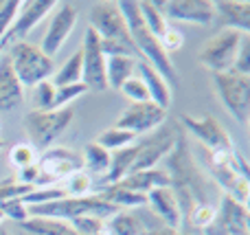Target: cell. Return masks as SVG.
<instances>
[{"label": "cell", "mask_w": 250, "mask_h": 235, "mask_svg": "<svg viewBox=\"0 0 250 235\" xmlns=\"http://www.w3.org/2000/svg\"><path fill=\"white\" fill-rule=\"evenodd\" d=\"M165 174L169 178V189L176 193L182 218L198 205H213L208 200V180L195 165L185 134L176 136L171 152L165 156Z\"/></svg>", "instance_id": "1"}, {"label": "cell", "mask_w": 250, "mask_h": 235, "mask_svg": "<svg viewBox=\"0 0 250 235\" xmlns=\"http://www.w3.org/2000/svg\"><path fill=\"white\" fill-rule=\"evenodd\" d=\"M117 7L125 20V26H127V33L134 44L136 57L147 62V64L169 84V88H173L178 84L176 66H173L171 57L163 51L158 38H154V35L147 31L145 22H143V16H141V9H138V2H134V0H121V2H117Z\"/></svg>", "instance_id": "2"}, {"label": "cell", "mask_w": 250, "mask_h": 235, "mask_svg": "<svg viewBox=\"0 0 250 235\" xmlns=\"http://www.w3.org/2000/svg\"><path fill=\"white\" fill-rule=\"evenodd\" d=\"M31 218H51V220H70L83 218V215H92V218L108 220L117 214V207H112L101 193H90V196L82 198H60V200L46 202V205H33L26 207Z\"/></svg>", "instance_id": "3"}, {"label": "cell", "mask_w": 250, "mask_h": 235, "mask_svg": "<svg viewBox=\"0 0 250 235\" xmlns=\"http://www.w3.org/2000/svg\"><path fill=\"white\" fill-rule=\"evenodd\" d=\"M9 62L16 73L18 82L24 86H38L40 82H46L53 75V60L44 55L42 48L29 42H16L9 48Z\"/></svg>", "instance_id": "4"}, {"label": "cell", "mask_w": 250, "mask_h": 235, "mask_svg": "<svg viewBox=\"0 0 250 235\" xmlns=\"http://www.w3.org/2000/svg\"><path fill=\"white\" fill-rule=\"evenodd\" d=\"M244 35L246 33H242V31L226 29L224 26L220 33H215L204 44L198 60L202 62L204 68H208L213 75L229 73L235 66V60H237V53H239V44H242Z\"/></svg>", "instance_id": "5"}, {"label": "cell", "mask_w": 250, "mask_h": 235, "mask_svg": "<svg viewBox=\"0 0 250 235\" xmlns=\"http://www.w3.org/2000/svg\"><path fill=\"white\" fill-rule=\"evenodd\" d=\"M75 112L73 108H62V110H33L26 114L24 126L31 136V145L33 148H48L57 136L66 132V128L73 123Z\"/></svg>", "instance_id": "6"}, {"label": "cell", "mask_w": 250, "mask_h": 235, "mask_svg": "<svg viewBox=\"0 0 250 235\" xmlns=\"http://www.w3.org/2000/svg\"><path fill=\"white\" fill-rule=\"evenodd\" d=\"M213 84L222 104L239 123H248L250 117V75H239L235 70L213 75Z\"/></svg>", "instance_id": "7"}, {"label": "cell", "mask_w": 250, "mask_h": 235, "mask_svg": "<svg viewBox=\"0 0 250 235\" xmlns=\"http://www.w3.org/2000/svg\"><path fill=\"white\" fill-rule=\"evenodd\" d=\"M40 170V178L35 183V187H48L51 183H62L70 174L83 170L82 156L75 154L68 148H51L40 156V161L35 163Z\"/></svg>", "instance_id": "8"}, {"label": "cell", "mask_w": 250, "mask_h": 235, "mask_svg": "<svg viewBox=\"0 0 250 235\" xmlns=\"http://www.w3.org/2000/svg\"><path fill=\"white\" fill-rule=\"evenodd\" d=\"M176 128L171 126H160L154 132H149V136H145V141H141L138 145V154L134 161L129 174L134 171H145V170H154L169 152H171L173 143H176Z\"/></svg>", "instance_id": "9"}, {"label": "cell", "mask_w": 250, "mask_h": 235, "mask_svg": "<svg viewBox=\"0 0 250 235\" xmlns=\"http://www.w3.org/2000/svg\"><path fill=\"white\" fill-rule=\"evenodd\" d=\"M82 51V64L83 75L82 84L90 90H108V82H105V55L101 53L99 46V35L88 26L83 33V46Z\"/></svg>", "instance_id": "10"}, {"label": "cell", "mask_w": 250, "mask_h": 235, "mask_svg": "<svg viewBox=\"0 0 250 235\" xmlns=\"http://www.w3.org/2000/svg\"><path fill=\"white\" fill-rule=\"evenodd\" d=\"M55 7L57 2H53V0H29V2H22L20 9H18L16 20L11 22L9 31L2 35L0 44L7 46V44L24 42V38L35 29V24H40V20H44Z\"/></svg>", "instance_id": "11"}, {"label": "cell", "mask_w": 250, "mask_h": 235, "mask_svg": "<svg viewBox=\"0 0 250 235\" xmlns=\"http://www.w3.org/2000/svg\"><path fill=\"white\" fill-rule=\"evenodd\" d=\"M90 29L101 40H114V42L127 44V46L134 48L117 2H97L90 11Z\"/></svg>", "instance_id": "12"}, {"label": "cell", "mask_w": 250, "mask_h": 235, "mask_svg": "<svg viewBox=\"0 0 250 235\" xmlns=\"http://www.w3.org/2000/svg\"><path fill=\"white\" fill-rule=\"evenodd\" d=\"M207 235H248V207L235 202L230 196H222L215 207V218L211 227L204 231Z\"/></svg>", "instance_id": "13"}, {"label": "cell", "mask_w": 250, "mask_h": 235, "mask_svg": "<svg viewBox=\"0 0 250 235\" xmlns=\"http://www.w3.org/2000/svg\"><path fill=\"white\" fill-rule=\"evenodd\" d=\"M163 11V16L173 22L185 24H211L215 20V9L211 0H167V2H154Z\"/></svg>", "instance_id": "14"}, {"label": "cell", "mask_w": 250, "mask_h": 235, "mask_svg": "<svg viewBox=\"0 0 250 235\" xmlns=\"http://www.w3.org/2000/svg\"><path fill=\"white\" fill-rule=\"evenodd\" d=\"M57 7L60 9L53 13L51 24H48L42 44H40L42 53L48 55L51 60L60 53V48L64 46V42L68 40L70 31H73L75 24H77V16H79L77 7H75L73 2H62V4H57Z\"/></svg>", "instance_id": "15"}, {"label": "cell", "mask_w": 250, "mask_h": 235, "mask_svg": "<svg viewBox=\"0 0 250 235\" xmlns=\"http://www.w3.org/2000/svg\"><path fill=\"white\" fill-rule=\"evenodd\" d=\"M182 123L185 128L208 150V152H226V150H233V141L226 134V130L222 128V123L215 117L207 114V117H191V114H182Z\"/></svg>", "instance_id": "16"}, {"label": "cell", "mask_w": 250, "mask_h": 235, "mask_svg": "<svg viewBox=\"0 0 250 235\" xmlns=\"http://www.w3.org/2000/svg\"><path fill=\"white\" fill-rule=\"evenodd\" d=\"M167 119V110L160 106L145 101V104H132L127 110L119 117L117 126L121 130H127L132 134H149L156 128H160Z\"/></svg>", "instance_id": "17"}, {"label": "cell", "mask_w": 250, "mask_h": 235, "mask_svg": "<svg viewBox=\"0 0 250 235\" xmlns=\"http://www.w3.org/2000/svg\"><path fill=\"white\" fill-rule=\"evenodd\" d=\"M147 205L151 207L156 215L163 220L165 229H173L178 231L182 224V215H180V207H178L176 193L169 187H158L154 192L147 193Z\"/></svg>", "instance_id": "18"}, {"label": "cell", "mask_w": 250, "mask_h": 235, "mask_svg": "<svg viewBox=\"0 0 250 235\" xmlns=\"http://www.w3.org/2000/svg\"><path fill=\"white\" fill-rule=\"evenodd\" d=\"M24 104V88L18 82L7 55H0V112H11Z\"/></svg>", "instance_id": "19"}, {"label": "cell", "mask_w": 250, "mask_h": 235, "mask_svg": "<svg viewBox=\"0 0 250 235\" xmlns=\"http://www.w3.org/2000/svg\"><path fill=\"white\" fill-rule=\"evenodd\" d=\"M134 75H136V77L145 84L147 95H149L151 104H156V106H160V108L169 110V106H171V88H169V84L165 82V79L160 77V75L156 73L149 64H147V62H143V60L136 62V73H134Z\"/></svg>", "instance_id": "20"}, {"label": "cell", "mask_w": 250, "mask_h": 235, "mask_svg": "<svg viewBox=\"0 0 250 235\" xmlns=\"http://www.w3.org/2000/svg\"><path fill=\"white\" fill-rule=\"evenodd\" d=\"M215 16L222 18L226 29L250 33V2L248 0H217L213 2Z\"/></svg>", "instance_id": "21"}, {"label": "cell", "mask_w": 250, "mask_h": 235, "mask_svg": "<svg viewBox=\"0 0 250 235\" xmlns=\"http://www.w3.org/2000/svg\"><path fill=\"white\" fill-rule=\"evenodd\" d=\"M121 189H127V192H134V193H141V196H147L149 192L158 187H169V178L165 174V170H145V171H134V174H127L123 180H119Z\"/></svg>", "instance_id": "22"}, {"label": "cell", "mask_w": 250, "mask_h": 235, "mask_svg": "<svg viewBox=\"0 0 250 235\" xmlns=\"http://www.w3.org/2000/svg\"><path fill=\"white\" fill-rule=\"evenodd\" d=\"M136 57L119 55V57H105V82L108 88L121 90V86L136 73Z\"/></svg>", "instance_id": "23"}, {"label": "cell", "mask_w": 250, "mask_h": 235, "mask_svg": "<svg viewBox=\"0 0 250 235\" xmlns=\"http://www.w3.org/2000/svg\"><path fill=\"white\" fill-rule=\"evenodd\" d=\"M136 154H138V145H127V148L110 154V167L105 171V176L101 178V183L114 185L119 180H123L129 174V170H132L134 161H136Z\"/></svg>", "instance_id": "24"}, {"label": "cell", "mask_w": 250, "mask_h": 235, "mask_svg": "<svg viewBox=\"0 0 250 235\" xmlns=\"http://www.w3.org/2000/svg\"><path fill=\"white\" fill-rule=\"evenodd\" d=\"M105 227H108L110 235H143L145 231H149V229H145L143 220L127 209L117 211L112 218H108Z\"/></svg>", "instance_id": "25"}, {"label": "cell", "mask_w": 250, "mask_h": 235, "mask_svg": "<svg viewBox=\"0 0 250 235\" xmlns=\"http://www.w3.org/2000/svg\"><path fill=\"white\" fill-rule=\"evenodd\" d=\"M22 229L31 235H79L70 222L51 218H29L22 222Z\"/></svg>", "instance_id": "26"}, {"label": "cell", "mask_w": 250, "mask_h": 235, "mask_svg": "<svg viewBox=\"0 0 250 235\" xmlns=\"http://www.w3.org/2000/svg\"><path fill=\"white\" fill-rule=\"evenodd\" d=\"M101 196H104L112 207H117L119 211H123V209L129 211V209H136V207L147 205V196H141V193L121 189L119 185H108V187L101 192Z\"/></svg>", "instance_id": "27"}, {"label": "cell", "mask_w": 250, "mask_h": 235, "mask_svg": "<svg viewBox=\"0 0 250 235\" xmlns=\"http://www.w3.org/2000/svg\"><path fill=\"white\" fill-rule=\"evenodd\" d=\"M82 163H83V171L88 176L90 174H97V176H105L110 167V152L104 150L99 143H88L83 148V156H82Z\"/></svg>", "instance_id": "28"}, {"label": "cell", "mask_w": 250, "mask_h": 235, "mask_svg": "<svg viewBox=\"0 0 250 235\" xmlns=\"http://www.w3.org/2000/svg\"><path fill=\"white\" fill-rule=\"evenodd\" d=\"M82 75H83V64H82V51H77L75 55H70L66 60V64L57 70V75L51 79L55 84V88L62 86H73V84H82Z\"/></svg>", "instance_id": "29"}, {"label": "cell", "mask_w": 250, "mask_h": 235, "mask_svg": "<svg viewBox=\"0 0 250 235\" xmlns=\"http://www.w3.org/2000/svg\"><path fill=\"white\" fill-rule=\"evenodd\" d=\"M138 9H141V16H143V22H145L147 31H149L154 38H160V35L165 33V29L169 26V22H167V18L163 16V11H160L151 0L138 2Z\"/></svg>", "instance_id": "30"}, {"label": "cell", "mask_w": 250, "mask_h": 235, "mask_svg": "<svg viewBox=\"0 0 250 235\" xmlns=\"http://www.w3.org/2000/svg\"><path fill=\"white\" fill-rule=\"evenodd\" d=\"M134 139H136V134H132V132L121 130V128H110V130L101 132L95 143H99L101 148L112 154V152H117V150H123V148H127V145H132Z\"/></svg>", "instance_id": "31"}, {"label": "cell", "mask_w": 250, "mask_h": 235, "mask_svg": "<svg viewBox=\"0 0 250 235\" xmlns=\"http://www.w3.org/2000/svg\"><path fill=\"white\" fill-rule=\"evenodd\" d=\"M64 183V193L68 198H82V196H90L92 193V178L86 174V171H75V174H70L66 180H62Z\"/></svg>", "instance_id": "32"}, {"label": "cell", "mask_w": 250, "mask_h": 235, "mask_svg": "<svg viewBox=\"0 0 250 235\" xmlns=\"http://www.w3.org/2000/svg\"><path fill=\"white\" fill-rule=\"evenodd\" d=\"M60 198H66L62 187H33L26 196H22V202L26 207H33V205H46V202L60 200Z\"/></svg>", "instance_id": "33"}, {"label": "cell", "mask_w": 250, "mask_h": 235, "mask_svg": "<svg viewBox=\"0 0 250 235\" xmlns=\"http://www.w3.org/2000/svg\"><path fill=\"white\" fill-rule=\"evenodd\" d=\"M213 218H215V205H198L195 209H191L189 214L182 218V222H187L193 229H202L207 231L211 227Z\"/></svg>", "instance_id": "34"}, {"label": "cell", "mask_w": 250, "mask_h": 235, "mask_svg": "<svg viewBox=\"0 0 250 235\" xmlns=\"http://www.w3.org/2000/svg\"><path fill=\"white\" fill-rule=\"evenodd\" d=\"M9 163L18 170H24V167H31L38 163V152L31 143H16L9 152Z\"/></svg>", "instance_id": "35"}, {"label": "cell", "mask_w": 250, "mask_h": 235, "mask_svg": "<svg viewBox=\"0 0 250 235\" xmlns=\"http://www.w3.org/2000/svg\"><path fill=\"white\" fill-rule=\"evenodd\" d=\"M35 88V95H33V104H35V110H53V101H55V95H57V88L51 79L46 82H40Z\"/></svg>", "instance_id": "36"}, {"label": "cell", "mask_w": 250, "mask_h": 235, "mask_svg": "<svg viewBox=\"0 0 250 235\" xmlns=\"http://www.w3.org/2000/svg\"><path fill=\"white\" fill-rule=\"evenodd\" d=\"M0 215L13 220V222H20V224L31 218L26 205L22 202V198H9V200L0 202Z\"/></svg>", "instance_id": "37"}, {"label": "cell", "mask_w": 250, "mask_h": 235, "mask_svg": "<svg viewBox=\"0 0 250 235\" xmlns=\"http://www.w3.org/2000/svg\"><path fill=\"white\" fill-rule=\"evenodd\" d=\"M88 88L83 84H73V86H62L57 88L55 101H53V110H62V108H70V101H75L77 97H82Z\"/></svg>", "instance_id": "38"}, {"label": "cell", "mask_w": 250, "mask_h": 235, "mask_svg": "<svg viewBox=\"0 0 250 235\" xmlns=\"http://www.w3.org/2000/svg\"><path fill=\"white\" fill-rule=\"evenodd\" d=\"M119 92H121L125 99L132 101V104H145V101H149V95H147L145 84H143L136 75H134L132 79H127V82L121 86V90H119Z\"/></svg>", "instance_id": "39"}, {"label": "cell", "mask_w": 250, "mask_h": 235, "mask_svg": "<svg viewBox=\"0 0 250 235\" xmlns=\"http://www.w3.org/2000/svg\"><path fill=\"white\" fill-rule=\"evenodd\" d=\"M20 4H22V2H16V0H7V2H0V40H2V35L9 31L11 22L16 20Z\"/></svg>", "instance_id": "40"}, {"label": "cell", "mask_w": 250, "mask_h": 235, "mask_svg": "<svg viewBox=\"0 0 250 235\" xmlns=\"http://www.w3.org/2000/svg\"><path fill=\"white\" fill-rule=\"evenodd\" d=\"M158 42H160V46H163V51L169 55V53L178 51V48L182 46V42H185V38H182V33L176 29V26H171V24H169L167 29H165V33L158 38Z\"/></svg>", "instance_id": "41"}, {"label": "cell", "mask_w": 250, "mask_h": 235, "mask_svg": "<svg viewBox=\"0 0 250 235\" xmlns=\"http://www.w3.org/2000/svg\"><path fill=\"white\" fill-rule=\"evenodd\" d=\"M233 70L239 75H250V35L248 33L244 35L242 44H239V53H237Z\"/></svg>", "instance_id": "42"}, {"label": "cell", "mask_w": 250, "mask_h": 235, "mask_svg": "<svg viewBox=\"0 0 250 235\" xmlns=\"http://www.w3.org/2000/svg\"><path fill=\"white\" fill-rule=\"evenodd\" d=\"M33 187H26V185H18L16 180H4L0 185V202L9 200V198H22L31 192Z\"/></svg>", "instance_id": "43"}, {"label": "cell", "mask_w": 250, "mask_h": 235, "mask_svg": "<svg viewBox=\"0 0 250 235\" xmlns=\"http://www.w3.org/2000/svg\"><path fill=\"white\" fill-rule=\"evenodd\" d=\"M143 235H185V233L173 231V229H165V227H160V229H149V231H145Z\"/></svg>", "instance_id": "44"}, {"label": "cell", "mask_w": 250, "mask_h": 235, "mask_svg": "<svg viewBox=\"0 0 250 235\" xmlns=\"http://www.w3.org/2000/svg\"><path fill=\"white\" fill-rule=\"evenodd\" d=\"M0 235H11V233H9V231H7V229H4V227H0Z\"/></svg>", "instance_id": "45"}, {"label": "cell", "mask_w": 250, "mask_h": 235, "mask_svg": "<svg viewBox=\"0 0 250 235\" xmlns=\"http://www.w3.org/2000/svg\"><path fill=\"white\" fill-rule=\"evenodd\" d=\"M2 51H4V46H2V44H0V55H2Z\"/></svg>", "instance_id": "46"}, {"label": "cell", "mask_w": 250, "mask_h": 235, "mask_svg": "<svg viewBox=\"0 0 250 235\" xmlns=\"http://www.w3.org/2000/svg\"><path fill=\"white\" fill-rule=\"evenodd\" d=\"M4 148V143H2V141H0V150H2Z\"/></svg>", "instance_id": "47"}]
</instances>
